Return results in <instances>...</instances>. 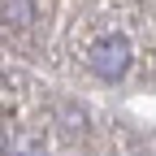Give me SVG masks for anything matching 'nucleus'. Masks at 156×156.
Here are the masks:
<instances>
[{
  "label": "nucleus",
  "instance_id": "nucleus-1",
  "mask_svg": "<svg viewBox=\"0 0 156 156\" xmlns=\"http://www.w3.org/2000/svg\"><path fill=\"white\" fill-rule=\"evenodd\" d=\"M91 69L100 78H122L130 69V44L122 35H104L91 44Z\"/></svg>",
  "mask_w": 156,
  "mask_h": 156
},
{
  "label": "nucleus",
  "instance_id": "nucleus-2",
  "mask_svg": "<svg viewBox=\"0 0 156 156\" xmlns=\"http://www.w3.org/2000/svg\"><path fill=\"white\" fill-rule=\"evenodd\" d=\"M30 22V0H5V26H26Z\"/></svg>",
  "mask_w": 156,
  "mask_h": 156
},
{
  "label": "nucleus",
  "instance_id": "nucleus-3",
  "mask_svg": "<svg viewBox=\"0 0 156 156\" xmlns=\"http://www.w3.org/2000/svg\"><path fill=\"white\" fill-rule=\"evenodd\" d=\"M13 156H44V152H39V147H17Z\"/></svg>",
  "mask_w": 156,
  "mask_h": 156
}]
</instances>
